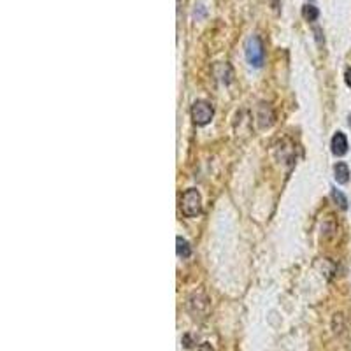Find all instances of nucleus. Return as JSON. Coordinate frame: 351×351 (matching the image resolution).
<instances>
[{"label":"nucleus","instance_id":"7","mask_svg":"<svg viewBox=\"0 0 351 351\" xmlns=\"http://www.w3.org/2000/svg\"><path fill=\"white\" fill-rule=\"evenodd\" d=\"M302 14H304V18H306L307 21H316L318 16H319V11L314 6H304Z\"/></svg>","mask_w":351,"mask_h":351},{"label":"nucleus","instance_id":"6","mask_svg":"<svg viewBox=\"0 0 351 351\" xmlns=\"http://www.w3.org/2000/svg\"><path fill=\"white\" fill-rule=\"evenodd\" d=\"M176 242H177V255L179 256H183V258H188V256L192 255V248H190V244L186 242L183 237H177L176 239Z\"/></svg>","mask_w":351,"mask_h":351},{"label":"nucleus","instance_id":"5","mask_svg":"<svg viewBox=\"0 0 351 351\" xmlns=\"http://www.w3.org/2000/svg\"><path fill=\"white\" fill-rule=\"evenodd\" d=\"M334 174H335V181H337V183H341V184L348 183V179H349L348 165H346L344 161H337L334 167Z\"/></svg>","mask_w":351,"mask_h":351},{"label":"nucleus","instance_id":"1","mask_svg":"<svg viewBox=\"0 0 351 351\" xmlns=\"http://www.w3.org/2000/svg\"><path fill=\"white\" fill-rule=\"evenodd\" d=\"M246 60L253 67H262L265 60V49H263V42L258 35H251L246 41Z\"/></svg>","mask_w":351,"mask_h":351},{"label":"nucleus","instance_id":"10","mask_svg":"<svg viewBox=\"0 0 351 351\" xmlns=\"http://www.w3.org/2000/svg\"><path fill=\"white\" fill-rule=\"evenodd\" d=\"M346 85H348L349 88H351V69L346 70Z\"/></svg>","mask_w":351,"mask_h":351},{"label":"nucleus","instance_id":"3","mask_svg":"<svg viewBox=\"0 0 351 351\" xmlns=\"http://www.w3.org/2000/svg\"><path fill=\"white\" fill-rule=\"evenodd\" d=\"M212 105L206 100H197L192 107V116L197 125H207L212 118Z\"/></svg>","mask_w":351,"mask_h":351},{"label":"nucleus","instance_id":"2","mask_svg":"<svg viewBox=\"0 0 351 351\" xmlns=\"http://www.w3.org/2000/svg\"><path fill=\"white\" fill-rule=\"evenodd\" d=\"M200 209H202V199H200V193L195 188H190L183 193V199H181V211L184 216L188 218H195L197 214H200Z\"/></svg>","mask_w":351,"mask_h":351},{"label":"nucleus","instance_id":"9","mask_svg":"<svg viewBox=\"0 0 351 351\" xmlns=\"http://www.w3.org/2000/svg\"><path fill=\"white\" fill-rule=\"evenodd\" d=\"M197 351H212V348H211V344H207V342H204V344H200L199 346V349Z\"/></svg>","mask_w":351,"mask_h":351},{"label":"nucleus","instance_id":"11","mask_svg":"<svg viewBox=\"0 0 351 351\" xmlns=\"http://www.w3.org/2000/svg\"><path fill=\"white\" fill-rule=\"evenodd\" d=\"M348 120H349V127H351V114H349V118H348Z\"/></svg>","mask_w":351,"mask_h":351},{"label":"nucleus","instance_id":"4","mask_svg":"<svg viewBox=\"0 0 351 351\" xmlns=\"http://www.w3.org/2000/svg\"><path fill=\"white\" fill-rule=\"evenodd\" d=\"M346 151H348V139L342 132H337L332 137V153L337 156H342L346 155Z\"/></svg>","mask_w":351,"mask_h":351},{"label":"nucleus","instance_id":"8","mask_svg":"<svg viewBox=\"0 0 351 351\" xmlns=\"http://www.w3.org/2000/svg\"><path fill=\"white\" fill-rule=\"evenodd\" d=\"M332 199H334L335 202H337L342 209L348 207V199H346V197L342 195V192H339V190H335V188H334V190H332Z\"/></svg>","mask_w":351,"mask_h":351}]
</instances>
